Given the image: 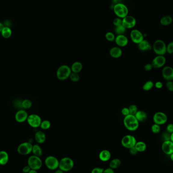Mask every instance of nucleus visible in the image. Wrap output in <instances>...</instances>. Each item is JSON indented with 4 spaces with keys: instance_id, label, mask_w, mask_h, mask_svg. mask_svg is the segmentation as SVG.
Instances as JSON below:
<instances>
[{
    "instance_id": "41",
    "label": "nucleus",
    "mask_w": 173,
    "mask_h": 173,
    "mask_svg": "<svg viewBox=\"0 0 173 173\" xmlns=\"http://www.w3.org/2000/svg\"><path fill=\"white\" fill-rule=\"evenodd\" d=\"M166 88L170 92H173V81H167L166 83Z\"/></svg>"
},
{
    "instance_id": "14",
    "label": "nucleus",
    "mask_w": 173,
    "mask_h": 173,
    "mask_svg": "<svg viewBox=\"0 0 173 173\" xmlns=\"http://www.w3.org/2000/svg\"><path fill=\"white\" fill-rule=\"evenodd\" d=\"M136 20L133 16L127 15L122 19V25L125 29H130L135 27Z\"/></svg>"
},
{
    "instance_id": "35",
    "label": "nucleus",
    "mask_w": 173,
    "mask_h": 173,
    "mask_svg": "<svg viewBox=\"0 0 173 173\" xmlns=\"http://www.w3.org/2000/svg\"><path fill=\"white\" fill-rule=\"evenodd\" d=\"M151 132L154 134H159L161 131L160 125L157 124H154L152 125L151 127Z\"/></svg>"
},
{
    "instance_id": "39",
    "label": "nucleus",
    "mask_w": 173,
    "mask_h": 173,
    "mask_svg": "<svg viewBox=\"0 0 173 173\" xmlns=\"http://www.w3.org/2000/svg\"><path fill=\"white\" fill-rule=\"evenodd\" d=\"M167 53L169 54L173 53V42L168 43L167 45Z\"/></svg>"
},
{
    "instance_id": "30",
    "label": "nucleus",
    "mask_w": 173,
    "mask_h": 173,
    "mask_svg": "<svg viewBox=\"0 0 173 173\" xmlns=\"http://www.w3.org/2000/svg\"><path fill=\"white\" fill-rule=\"evenodd\" d=\"M1 33L4 38L8 39L11 37L12 34V31L9 27L4 26Z\"/></svg>"
},
{
    "instance_id": "5",
    "label": "nucleus",
    "mask_w": 173,
    "mask_h": 173,
    "mask_svg": "<svg viewBox=\"0 0 173 173\" xmlns=\"http://www.w3.org/2000/svg\"><path fill=\"white\" fill-rule=\"evenodd\" d=\"M27 163L32 170L36 171L40 170L43 165V162L41 158L34 155L29 157Z\"/></svg>"
},
{
    "instance_id": "4",
    "label": "nucleus",
    "mask_w": 173,
    "mask_h": 173,
    "mask_svg": "<svg viewBox=\"0 0 173 173\" xmlns=\"http://www.w3.org/2000/svg\"><path fill=\"white\" fill-rule=\"evenodd\" d=\"M75 163L70 157H65L59 160V168L64 172L71 171L73 168Z\"/></svg>"
},
{
    "instance_id": "53",
    "label": "nucleus",
    "mask_w": 173,
    "mask_h": 173,
    "mask_svg": "<svg viewBox=\"0 0 173 173\" xmlns=\"http://www.w3.org/2000/svg\"><path fill=\"white\" fill-rule=\"evenodd\" d=\"M29 173H38L36 170H31L29 171Z\"/></svg>"
},
{
    "instance_id": "47",
    "label": "nucleus",
    "mask_w": 173,
    "mask_h": 173,
    "mask_svg": "<svg viewBox=\"0 0 173 173\" xmlns=\"http://www.w3.org/2000/svg\"><path fill=\"white\" fill-rule=\"evenodd\" d=\"M154 87L156 88V89H162L163 87V84L162 82L160 81H157L154 84Z\"/></svg>"
},
{
    "instance_id": "18",
    "label": "nucleus",
    "mask_w": 173,
    "mask_h": 173,
    "mask_svg": "<svg viewBox=\"0 0 173 173\" xmlns=\"http://www.w3.org/2000/svg\"><path fill=\"white\" fill-rule=\"evenodd\" d=\"M28 116H29L26 111L24 110H19L16 113L15 118L17 122H23L27 121Z\"/></svg>"
},
{
    "instance_id": "31",
    "label": "nucleus",
    "mask_w": 173,
    "mask_h": 173,
    "mask_svg": "<svg viewBox=\"0 0 173 173\" xmlns=\"http://www.w3.org/2000/svg\"><path fill=\"white\" fill-rule=\"evenodd\" d=\"M153 87H154V83L151 81H148L143 85L142 89L145 91H149L153 89Z\"/></svg>"
},
{
    "instance_id": "9",
    "label": "nucleus",
    "mask_w": 173,
    "mask_h": 173,
    "mask_svg": "<svg viewBox=\"0 0 173 173\" xmlns=\"http://www.w3.org/2000/svg\"><path fill=\"white\" fill-rule=\"evenodd\" d=\"M32 147L33 145L30 142H23L18 146L17 152L21 155L26 156L32 153Z\"/></svg>"
},
{
    "instance_id": "12",
    "label": "nucleus",
    "mask_w": 173,
    "mask_h": 173,
    "mask_svg": "<svg viewBox=\"0 0 173 173\" xmlns=\"http://www.w3.org/2000/svg\"><path fill=\"white\" fill-rule=\"evenodd\" d=\"M166 61L167 60L165 55H156L152 61L151 64L153 68H162L165 66Z\"/></svg>"
},
{
    "instance_id": "44",
    "label": "nucleus",
    "mask_w": 173,
    "mask_h": 173,
    "mask_svg": "<svg viewBox=\"0 0 173 173\" xmlns=\"http://www.w3.org/2000/svg\"><path fill=\"white\" fill-rule=\"evenodd\" d=\"M122 114L124 116H127L129 114H130V111H129V108L128 107H124L122 108L121 111Z\"/></svg>"
},
{
    "instance_id": "3",
    "label": "nucleus",
    "mask_w": 173,
    "mask_h": 173,
    "mask_svg": "<svg viewBox=\"0 0 173 173\" xmlns=\"http://www.w3.org/2000/svg\"><path fill=\"white\" fill-rule=\"evenodd\" d=\"M153 50L156 55H165L167 53V45L162 40H156L153 44Z\"/></svg>"
},
{
    "instance_id": "8",
    "label": "nucleus",
    "mask_w": 173,
    "mask_h": 173,
    "mask_svg": "<svg viewBox=\"0 0 173 173\" xmlns=\"http://www.w3.org/2000/svg\"><path fill=\"white\" fill-rule=\"evenodd\" d=\"M137 140L135 137L131 135H125L121 140V144L125 148L130 149L135 146Z\"/></svg>"
},
{
    "instance_id": "49",
    "label": "nucleus",
    "mask_w": 173,
    "mask_h": 173,
    "mask_svg": "<svg viewBox=\"0 0 173 173\" xmlns=\"http://www.w3.org/2000/svg\"><path fill=\"white\" fill-rule=\"evenodd\" d=\"M103 173H115V172H114V170H113V169L109 167L108 168L104 169Z\"/></svg>"
},
{
    "instance_id": "46",
    "label": "nucleus",
    "mask_w": 173,
    "mask_h": 173,
    "mask_svg": "<svg viewBox=\"0 0 173 173\" xmlns=\"http://www.w3.org/2000/svg\"><path fill=\"white\" fill-rule=\"evenodd\" d=\"M153 68V65L151 63H147L144 65V70L146 72H149L150 70H152Z\"/></svg>"
},
{
    "instance_id": "45",
    "label": "nucleus",
    "mask_w": 173,
    "mask_h": 173,
    "mask_svg": "<svg viewBox=\"0 0 173 173\" xmlns=\"http://www.w3.org/2000/svg\"><path fill=\"white\" fill-rule=\"evenodd\" d=\"M129 149V153L132 156H136L138 154V151H137L136 148H135V146Z\"/></svg>"
},
{
    "instance_id": "15",
    "label": "nucleus",
    "mask_w": 173,
    "mask_h": 173,
    "mask_svg": "<svg viewBox=\"0 0 173 173\" xmlns=\"http://www.w3.org/2000/svg\"><path fill=\"white\" fill-rule=\"evenodd\" d=\"M162 76L167 81H173V68L170 66H165L162 68Z\"/></svg>"
},
{
    "instance_id": "38",
    "label": "nucleus",
    "mask_w": 173,
    "mask_h": 173,
    "mask_svg": "<svg viewBox=\"0 0 173 173\" xmlns=\"http://www.w3.org/2000/svg\"><path fill=\"white\" fill-rule=\"evenodd\" d=\"M129 111H130V114L134 115V116L138 110V107L135 104H132V105H130L129 107Z\"/></svg>"
},
{
    "instance_id": "34",
    "label": "nucleus",
    "mask_w": 173,
    "mask_h": 173,
    "mask_svg": "<svg viewBox=\"0 0 173 173\" xmlns=\"http://www.w3.org/2000/svg\"><path fill=\"white\" fill-rule=\"evenodd\" d=\"M21 106L24 109H29L32 107V102L29 99H26L22 102Z\"/></svg>"
},
{
    "instance_id": "43",
    "label": "nucleus",
    "mask_w": 173,
    "mask_h": 173,
    "mask_svg": "<svg viewBox=\"0 0 173 173\" xmlns=\"http://www.w3.org/2000/svg\"><path fill=\"white\" fill-rule=\"evenodd\" d=\"M166 131H167V133H168L170 134H171L173 133V124L170 123V124H168V125H167V127H166Z\"/></svg>"
},
{
    "instance_id": "51",
    "label": "nucleus",
    "mask_w": 173,
    "mask_h": 173,
    "mask_svg": "<svg viewBox=\"0 0 173 173\" xmlns=\"http://www.w3.org/2000/svg\"><path fill=\"white\" fill-rule=\"evenodd\" d=\"M4 27V24L1 23V22H0V32H2V30H3V29Z\"/></svg>"
},
{
    "instance_id": "24",
    "label": "nucleus",
    "mask_w": 173,
    "mask_h": 173,
    "mask_svg": "<svg viewBox=\"0 0 173 173\" xmlns=\"http://www.w3.org/2000/svg\"><path fill=\"white\" fill-rule=\"evenodd\" d=\"M83 64L79 61H76L72 64L70 67L72 72L75 73H79L83 70Z\"/></svg>"
},
{
    "instance_id": "17",
    "label": "nucleus",
    "mask_w": 173,
    "mask_h": 173,
    "mask_svg": "<svg viewBox=\"0 0 173 173\" xmlns=\"http://www.w3.org/2000/svg\"><path fill=\"white\" fill-rule=\"evenodd\" d=\"M115 42L119 47H124L127 45L129 40L124 35H118L115 39Z\"/></svg>"
},
{
    "instance_id": "22",
    "label": "nucleus",
    "mask_w": 173,
    "mask_h": 173,
    "mask_svg": "<svg viewBox=\"0 0 173 173\" xmlns=\"http://www.w3.org/2000/svg\"><path fill=\"white\" fill-rule=\"evenodd\" d=\"M35 140L38 144H43L46 141V135L44 132L39 131L36 132L35 135Z\"/></svg>"
},
{
    "instance_id": "50",
    "label": "nucleus",
    "mask_w": 173,
    "mask_h": 173,
    "mask_svg": "<svg viewBox=\"0 0 173 173\" xmlns=\"http://www.w3.org/2000/svg\"><path fill=\"white\" fill-rule=\"evenodd\" d=\"M54 173H64L63 171H62L61 170H60L59 168H58L57 170H55V172Z\"/></svg>"
},
{
    "instance_id": "6",
    "label": "nucleus",
    "mask_w": 173,
    "mask_h": 173,
    "mask_svg": "<svg viewBox=\"0 0 173 173\" xmlns=\"http://www.w3.org/2000/svg\"><path fill=\"white\" fill-rule=\"evenodd\" d=\"M45 164L49 170L55 171L59 168V160L54 156H48L45 160Z\"/></svg>"
},
{
    "instance_id": "52",
    "label": "nucleus",
    "mask_w": 173,
    "mask_h": 173,
    "mask_svg": "<svg viewBox=\"0 0 173 173\" xmlns=\"http://www.w3.org/2000/svg\"><path fill=\"white\" fill-rule=\"evenodd\" d=\"M121 0H113V2L114 3H116V4H119L121 3L120 2H121Z\"/></svg>"
},
{
    "instance_id": "29",
    "label": "nucleus",
    "mask_w": 173,
    "mask_h": 173,
    "mask_svg": "<svg viewBox=\"0 0 173 173\" xmlns=\"http://www.w3.org/2000/svg\"><path fill=\"white\" fill-rule=\"evenodd\" d=\"M135 148H136L138 153H142L145 151L147 148V145L146 143L144 142L138 141L137 142L135 146Z\"/></svg>"
},
{
    "instance_id": "25",
    "label": "nucleus",
    "mask_w": 173,
    "mask_h": 173,
    "mask_svg": "<svg viewBox=\"0 0 173 173\" xmlns=\"http://www.w3.org/2000/svg\"><path fill=\"white\" fill-rule=\"evenodd\" d=\"M9 154L6 151H0V165H6L9 161Z\"/></svg>"
},
{
    "instance_id": "20",
    "label": "nucleus",
    "mask_w": 173,
    "mask_h": 173,
    "mask_svg": "<svg viewBox=\"0 0 173 173\" xmlns=\"http://www.w3.org/2000/svg\"><path fill=\"white\" fill-rule=\"evenodd\" d=\"M111 153L107 149H104L99 153V159L103 162H106L111 159Z\"/></svg>"
},
{
    "instance_id": "23",
    "label": "nucleus",
    "mask_w": 173,
    "mask_h": 173,
    "mask_svg": "<svg viewBox=\"0 0 173 173\" xmlns=\"http://www.w3.org/2000/svg\"><path fill=\"white\" fill-rule=\"evenodd\" d=\"M135 116L139 122H144L147 120L148 118L147 113L141 110H138L136 113L135 114Z\"/></svg>"
},
{
    "instance_id": "7",
    "label": "nucleus",
    "mask_w": 173,
    "mask_h": 173,
    "mask_svg": "<svg viewBox=\"0 0 173 173\" xmlns=\"http://www.w3.org/2000/svg\"><path fill=\"white\" fill-rule=\"evenodd\" d=\"M113 11L116 16L120 18H124L128 14L129 10L127 7L123 4H116L113 7Z\"/></svg>"
},
{
    "instance_id": "42",
    "label": "nucleus",
    "mask_w": 173,
    "mask_h": 173,
    "mask_svg": "<svg viewBox=\"0 0 173 173\" xmlns=\"http://www.w3.org/2000/svg\"><path fill=\"white\" fill-rule=\"evenodd\" d=\"M104 168H100V167H96L92 169L91 173H103L104 171Z\"/></svg>"
},
{
    "instance_id": "19",
    "label": "nucleus",
    "mask_w": 173,
    "mask_h": 173,
    "mask_svg": "<svg viewBox=\"0 0 173 173\" xmlns=\"http://www.w3.org/2000/svg\"><path fill=\"white\" fill-rule=\"evenodd\" d=\"M138 47L140 51L143 52L150 51L153 49V46L147 40H143L141 42L138 44Z\"/></svg>"
},
{
    "instance_id": "54",
    "label": "nucleus",
    "mask_w": 173,
    "mask_h": 173,
    "mask_svg": "<svg viewBox=\"0 0 173 173\" xmlns=\"http://www.w3.org/2000/svg\"><path fill=\"white\" fill-rule=\"evenodd\" d=\"M170 140L173 142V132L170 134Z\"/></svg>"
},
{
    "instance_id": "21",
    "label": "nucleus",
    "mask_w": 173,
    "mask_h": 173,
    "mask_svg": "<svg viewBox=\"0 0 173 173\" xmlns=\"http://www.w3.org/2000/svg\"><path fill=\"white\" fill-rule=\"evenodd\" d=\"M110 55L114 58H119L122 55V51L119 47H113L110 50Z\"/></svg>"
},
{
    "instance_id": "10",
    "label": "nucleus",
    "mask_w": 173,
    "mask_h": 173,
    "mask_svg": "<svg viewBox=\"0 0 173 173\" xmlns=\"http://www.w3.org/2000/svg\"><path fill=\"white\" fill-rule=\"evenodd\" d=\"M153 121L154 124L159 125H163L168 121V116L167 114L161 111H158L155 113L153 116Z\"/></svg>"
},
{
    "instance_id": "27",
    "label": "nucleus",
    "mask_w": 173,
    "mask_h": 173,
    "mask_svg": "<svg viewBox=\"0 0 173 173\" xmlns=\"http://www.w3.org/2000/svg\"><path fill=\"white\" fill-rule=\"evenodd\" d=\"M32 153L34 156L41 157L43 155V150L41 146L39 144L33 145L32 149Z\"/></svg>"
},
{
    "instance_id": "32",
    "label": "nucleus",
    "mask_w": 173,
    "mask_h": 173,
    "mask_svg": "<svg viewBox=\"0 0 173 173\" xmlns=\"http://www.w3.org/2000/svg\"><path fill=\"white\" fill-rule=\"evenodd\" d=\"M51 126V123L50 121L49 120H44V121H42L40 127L44 130H46L50 129Z\"/></svg>"
},
{
    "instance_id": "13",
    "label": "nucleus",
    "mask_w": 173,
    "mask_h": 173,
    "mask_svg": "<svg viewBox=\"0 0 173 173\" xmlns=\"http://www.w3.org/2000/svg\"><path fill=\"white\" fill-rule=\"evenodd\" d=\"M130 38L132 42L136 44H139L143 40H144L143 33L138 29H133L131 31Z\"/></svg>"
},
{
    "instance_id": "33",
    "label": "nucleus",
    "mask_w": 173,
    "mask_h": 173,
    "mask_svg": "<svg viewBox=\"0 0 173 173\" xmlns=\"http://www.w3.org/2000/svg\"><path fill=\"white\" fill-rule=\"evenodd\" d=\"M125 31H126V29L122 25L119 26H117L115 29V32L118 35H124L125 32Z\"/></svg>"
},
{
    "instance_id": "55",
    "label": "nucleus",
    "mask_w": 173,
    "mask_h": 173,
    "mask_svg": "<svg viewBox=\"0 0 173 173\" xmlns=\"http://www.w3.org/2000/svg\"><path fill=\"white\" fill-rule=\"evenodd\" d=\"M170 157L171 160L172 162H173V153H171V155H170Z\"/></svg>"
},
{
    "instance_id": "40",
    "label": "nucleus",
    "mask_w": 173,
    "mask_h": 173,
    "mask_svg": "<svg viewBox=\"0 0 173 173\" xmlns=\"http://www.w3.org/2000/svg\"><path fill=\"white\" fill-rule=\"evenodd\" d=\"M113 24L116 27L122 25V19L120 18H116L113 21Z\"/></svg>"
},
{
    "instance_id": "16",
    "label": "nucleus",
    "mask_w": 173,
    "mask_h": 173,
    "mask_svg": "<svg viewBox=\"0 0 173 173\" xmlns=\"http://www.w3.org/2000/svg\"><path fill=\"white\" fill-rule=\"evenodd\" d=\"M162 149L165 154L170 156L173 153V142L171 140L164 141L162 145Z\"/></svg>"
},
{
    "instance_id": "48",
    "label": "nucleus",
    "mask_w": 173,
    "mask_h": 173,
    "mask_svg": "<svg viewBox=\"0 0 173 173\" xmlns=\"http://www.w3.org/2000/svg\"><path fill=\"white\" fill-rule=\"evenodd\" d=\"M32 170L29 165H26L22 168V171L24 173H29V171Z\"/></svg>"
},
{
    "instance_id": "11",
    "label": "nucleus",
    "mask_w": 173,
    "mask_h": 173,
    "mask_svg": "<svg viewBox=\"0 0 173 173\" xmlns=\"http://www.w3.org/2000/svg\"><path fill=\"white\" fill-rule=\"evenodd\" d=\"M42 119L39 116L36 114H30L27 118V122L29 125L33 128L40 127Z\"/></svg>"
},
{
    "instance_id": "37",
    "label": "nucleus",
    "mask_w": 173,
    "mask_h": 173,
    "mask_svg": "<svg viewBox=\"0 0 173 173\" xmlns=\"http://www.w3.org/2000/svg\"><path fill=\"white\" fill-rule=\"evenodd\" d=\"M105 38L108 41L113 42L115 40L116 37L114 33L111 32H108L105 34Z\"/></svg>"
},
{
    "instance_id": "26",
    "label": "nucleus",
    "mask_w": 173,
    "mask_h": 173,
    "mask_svg": "<svg viewBox=\"0 0 173 173\" xmlns=\"http://www.w3.org/2000/svg\"><path fill=\"white\" fill-rule=\"evenodd\" d=\"M173 22V18L170 15H165L162 17L160 20V23L163 26H168Z\"/></svg>"
},
{
    "instance_id": "28",
    "label": "nucleus",
    "mask_w": 173,
    "mask_h": 173,
    "mask_svg": "<svg viewBox=\"0 0 173 173\" xmlns=\"http://www.w3.org/2000/svg\"><path fill=\"white\" fill-rule=\"evenodd\" d=\"M121 164H122V162H121V159L118 158H116V159H113L110 162L109 165H110V168L113 170H115V169L119 168L121 166Z\"/></svg>"
},
{
    "instance_id": "2",
    "label": "nucleus",
    "mask_w": 173,
    "mask_h": 173,
    "mask_svg": "<svg viewBox=\"0 0 173 173\" xmlns=\"http://www.w3.org/2000/svg\"><path fill=\"white\" fill-rule=\"evenodd\" d=\"M72 73L70 67L67 65H61L57 69L56 76L60 81H65L70 78Z\"/></svg>"
},
{
    "instance_id": "36",
    "label": "nucleus",
    "mask_w": 173,
    "mask_h": 173,
    "mask_svg": "<svg viewBox=\"0 0 173 173\" xmlns=\"http://www.w3.org/2000/svg\"><path fill=\"white\" fill-rule=\"evenodd\" d=\"M70 79L72 82H77L79 81L80 79V76H79V73H73L70 74Z\"/></svg>"
},
{
    "instance_id": "1",
    "label": "nucleus",
    "mask_w": 173,
    "mask_h": 173,
    "mask_svg": "<svg viewBox=\"0 0 173 173\" xmlns=\"http://www.w3.org/2000/svg\"><path fill=\"white\" fill-rule=\"evenodd\" d=\"M123 122L125 127L130 131H135L139 127V122L134 115L129 114L125 116Z\"/></svg>"
}]
</instances>
